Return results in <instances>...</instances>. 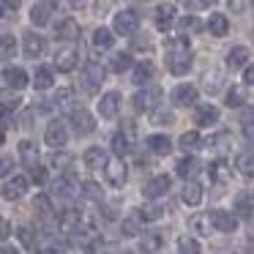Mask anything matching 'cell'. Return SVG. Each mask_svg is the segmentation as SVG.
<instances>
[{
  "mask_svg": "<svg viewBox=\"0 0 254 254\" xmlns=\"http://www.w3.org/2000/svg\"><path fill=\"white\" fill-rule=\"evenodd\" d=\"M230 142H232V137H230L227 131H221V134H216V137H210V139H208V148H210V150H216V153H224Z\"/></svg>",
  "mask_w": 254,
  "mask_h": 254,
  "instance_id": "cell-43",
  "label": "cell"
},
{
  "mask_svg": "<svg viewBox=\"0 0 254 254\" xmlns=\"http://www.w3.org/2000/svg\"><path fill=\"white\" fill-rule=\"evenodd\" d=\"M77 63H79V52L74 50V47H63V50L55 52V68L58 71L68 74V71L77 68Z\"/></svg>",
  "mask_w": 254,
  "mask_h": 254,
  "instance_id": "cell-9",
  "label": "cell"
},
{
  "mask_svg": "<svg viewBox=\"0 0 254 254\" xmlns=\"http://www.w3.org/2000/svg\"><path fill=\"white\" fill-rule=\"evenodd\" d=\"M44 39H41L39 33H33V30H28L25 33V39H22V50H25V58H30V61H36V58L44 52Z\"/></svg>",
  "mask_w": 254,
  "mask_h": 254,
  "instance_id": "cell-17",
  "label": "cell"
},
{
  "mask_svg": "<svg viewBox=\"0 0 254 254\" xmlns=\"http://www.w3.org/2000/svg\"><path fill=\"white\" fill-rule=\"evenodd\" d=\"M19 241L25 243V249H36V238L30 227H19Z\"/></svg>",
  "mask_w": 254,
  "mask_h": 254,
  "instance_id": "cell-55",
  "label": "cell"
},
{
  "mask_svg": "<svg viewBox=\"0 0 254 254\" xmlns=\"http://www.w3.org/2000/svg\"><path fill=\"white\" fill-rule=\"evenodd\" d=\"M178 145H181V150H186V153L189 150H197L199 148V134L197 131H186L181 139H178Z\"/></svg>",
  "mask_w": 254,
  "mask_h": 254,
  "instance_id": "cell-47",
  "label": "cell"
},
{
  "mask_svg": "<svg viewBox=\"0 0 254 254\" xmlns=\"http://www.w3.org/2000/svg\"><path fill=\"white\" fill-rule=\"evenodd\" d=\"M50 164H52V167H61V170H63V167H68V164H71V156H68V153H63V150L58 148L55 153L50 156Z\"/></svg>",
  "mask_w": 254,
  "mask_h": 254,
  "instance_id": "cell-51",
  "label": "cell"
},
{
  "mask_svg": "<svg viewBox=\"0 0 254 254\" xmlns=\"http://www.w3.org/2000/svg\"><path fill=\"white\" fill-rule=\"evenodd\" d=\"M181 197H183V202H186V205H191V208H194V205L202 202V186H199L197 181H186Z\"/></svg>",
  "mask_w": 254,
  "mask_h": 254,
  "instance_id": "cell-29",
  "label": "cell"
},
{
  "mask_svg": "<svg viewBox=\"0 0 254 254\" xmlns=\"http://www.w3.org/2000/svg\"><path fill=\"white\" fill-rule=\"evenodd\" d=\"M134 47H139V50H148L150 47V39L145 36V39H134Z\"/></svg>",
  "mask_w": 254,
  "mask_h": 254,
  "instance_id": "cell-60",
  "label": "cell"
},
{
  "mask_svg": "<svg viewBox=\"0 0 254 254\" xmlns=\"http://www.w3.org/2000/svg\"><path fill=\"white\" fill-rule=\"evenodd\" d=\"M79 194H82V197H88V199H93V202H101V197H104V191H101V186L96 181H82Z\"/></svg>",
  "mask_w": 254,
  "mask_h": 254,
  "instance_id": "cell-38",
  "label": "cell"
},
{
  "mask_svg": "<svg viewBox=\"0 0 254 254\" xmlns=\"http://www.w3.org/2000/svg\"><path fill=\"white\" fill-rule=\"evenodd\" d=\"M104 79H107V68L101 66V63L90 61L88 66H85V71H82V88L88 90V93H96V90L104 85Z\"/></svg>",
  "mask_w": 254,
  "mask_h": 254,
  "instance_id": "cell-2",
  "label": "cell"
},
{
  "mask_svg": "<svg viewBox=\"0 0 254 254\" xmlns=\"http://www.w3.org/2000/svg\"><path fill=\"white\" fill-rule=\"evenodd\" d=\"M25 191H28V178H22V175H14L11 181L3 183V197L6 199H19V197H25Z\"/></svg>",
  "mask_w": 254,
  "mask_h": 254,
  "instance_id": "cell-18",
  "label": "cell"
},
{
  "mask_svg": "<svg viewBox=\"0 0 254 254\" xmlns=\"http://www.w3.org/2000/svg\"><path fill=\"white\" fill-rule=\"evenodd\" d=\"M79 186H82V183H77V178H74V175H61V178L52 181V194H55V197L68 199V197H74V194L79 191Z\"/></svg>",
  "mask_w": 254,
  "mask_h": 254,
  "instance_id": "cell-8",
  "label": "cell"
},
{
  "mask_svg": "<svg viewBox=\"0 0 254 254\" xmlns=\"http://www.w3.org/2000/svg\"><path fill=\"white\" fill-rule=\"evenodd\" d=\"M52 101H55V107H61V110H68V107L74 104V90L71 88H61Z\"/></svg>",
  "mask_w": 254,
  "mask_h": 254,
  "instance_id": "cell-45",
  "label": "cell"
},
{
  "mask_svg": "<svg viewBox=\"0 0 254 254\" xmlns=\"http://www.w3.org/2000/svg\"><path fill=\"white\" fill-rule=\"evenodd\" d=\"M199 30H202V22H199L197 17H183V19H178V33L189 36V33H199Z\"/></svg>",
  "mask_w": 254,
  "mask_h": 254,
  "instance_id": "cell-40",
  "label": "cell"
},
{
  "mask_svg": "<svg viewBox=\"0 0 254 254\" xmlns=\"http://www.w3.org/2000/svg\"><path fill=\"white\" fill-rule=\"evenodd\" d=\"M210 227H213L210 213H194L191 219H189V230L197 232V235H210Z\"/></svg>",
  "mask_w": 254,
  "mask_h": 254,
  "instance_id": "cell-25",
  "label": "cell"
},
{
  "mask_svg": "<svg viewBox=\"0 0 254 254\" xmlns=\"http://www.w3.org/2000/svg\"><path fill=\"white\" fill-rule=\"evenodd\" d=\"M208 30H210V36L221 39V36L230 33V19H227L224 14H210V19H208Z\"/></svg>",
  "mask_w": 254,
  "mask_h": 254,
  "instance_id": "cell-26",
  "label": "cell"
},
{
  "mask_svg": "<svg viewBox=\"0 0 254 254\" xmlns=\"http://www.w3.org/2000/svg\"><path fill=\"white\" fill-rule=\"evenodd\" d=\"M230 178H232V167L227 164L224 159H219V161H213V164H210V181H213V183L227 186V183H230Z\"/></svg>",
  "mask_w": 254,
  "mask_h": 254,
  "instance_id": "cell-22",
  "label": "cell"
},
{
  "mask_svg": "<svg viewBox=\"0 0 254 254\" xmlns=\"http://www.w3.org/2000/svg\"><path fill=\"white\" fill-rule=\"evenodd\" d=\"M172 22H175V6L172 3H164V6L156 8V28L167 33L172 28Z\"/></svg>",
  "mask_w": 254,
  "mask_h": 254,
  "instance_id": "cell-23",
  "label": "cell"
},
{
  "mask_svg": "<svg viewBox=\"0 0 254 254\" xmlns=\"http://www.w3.org/2000/svg\"><path fill=\"white\" fill-rule=\"evenodd\" d=\"M197 88L194 85H178V88H172V93H170V99H172V104L175 107H191L194 101H197Z\"/></svg>",
  "mask_w": 254,
  "mask_h": 254,
  "instance_id": "cell-13",
  "label": "cell"
},
{
  "mask_svg": "<svg viewBox=\"0 0 254 254\" xmlns=\"http://www.w3.org/2000/svg\"><path fill=\"white\" fill-rule=\"evenodd\" d=\"M178 254H199L197 238H189V235H181V238H178Z\"/></svg>",
  "mask_w": 254,
  "mask_h": 254,
  "instance_id": "cell-41",
  "label": "cell"
},
{
  "mask_svg": "<svg viewBox=\"0 0 254 254\" xmlns=\"http://www.w3.org/2000/svg\"><path fill=\"white\" fill-rule=\"evenodd\" d=\"M167 68L175 77H183L191 68V47H189V39L183 33L167 41Z\"/></svg>",
  "mask_w": 254,
  "mask_h": 254,
  "instance_id": "cell-1",
  "label": "cell"
},
{
  "mask_svg": "<svg viewBox=\"0 0 254 254\" xmlns=\"http://www.w3.org/2000/svg\"><path fill=\"white\" fill-rule=\"evenodd\" d=\"M28 170H30V181H36L39 186H44V183H47V170H44V167L33 164V167H28Z\"/></svg>",
  "mask_w": 254,
  "mask_h": 254,
  "instance_id": "cell-54",
  "label": "cell"
},
{
  "mask_svg": "<svg viewBox=\"0 0 254 254\" xmlns=\"http://www.w3.org/2000/svg\"><path fill=\"white\" fill-rule=\"evenodd\" d=\"M175 172L183 178V181H191V178L199 172V161L197 159H181L178 167H175Z\"/></svg>",
  "mask_w": 254,
  "mask_h": 254,
  "instance_id": "cell-34",
  "label": "cell"
},
{
  "mask_svg": "<svg viewBox=\"0 0 254 254\" xmlns=\"http://www.w3.org/2000/svg\"><path fill=\"white\" fill-rule=\"evenodd\" d=\"M161 243H164V238H161L159 232H145V235L139 238V249H142L145 254H156L161 249Z\"/></svg>",
  "mask_w": 254,
  "mask_h": 254,
  "instance_id": "cell-32",
  "label": "cell"
},
{
  "mask_svg": "<svg viewBox=\"0 0 254 254\" xmlns=\"http://www.w3.org/2000/svg\"><path fill=\"white\" fill-rule=\"evenodd\" d=\"M0 235H3V241L11 235V224H8V221H3V224H0Z\"/></svg>",
  "mask_w": 254,
  "mask_h": 254,
  "instance_id": "cell-61",
  "label": "cell"
},
{
  "mask_svg": "<svg viewBox=\"0 0 254 254\" xmlns=\"http://www.w3.org/2000/svg\"><path fill=\"white\" fill-rule=\"evenodd\" d=\"M68 3H71V8H85L88 6V0H68Z\"/></svg>",
  "mask_w": 254,
  "mask_h": 254,
  "instance_id": "cell-62",
  "label": "cell"
},
{
  "mask_svg": "<svg viewBox=\"0 0 254 254\" xmlns=\"http://www.w3.org/2000/svg\"><path fill=\"white\" fill-rule=\"evenodd\" d=\"M44 142L50 145V148H63V145L68 142V131H66V126H63L61 121H52L50 126H47V131H44Z\"/></svg>",
  "mask_w": 254,
  "mask_h": 254,
  "instance_id": "cell-10",
  "label": "cell"
},
{
  "mask_svg": "<svg viewBox=\"0 0 254 254\" xmlns=\"http://www.w3.org/2000/svg\"><path fill=\"white\" fill-rule=\"evenodd\" d=\"M0 254H19V252H17V249H11V246H3V252H0Z\"/></svg>",
  "mask_w": 254,
  "mask_h": 254,
  "instance_id": "cell-63",
  "label": "cell"
},
{
  "mask_svg": "<svg viewBox=\"0 0 254 254\" xmlns=\"http://www.w3.org/2000/svg\"><path fill=\"white\" fill-rule=\"evenodd\" d=\"M55 33H58V39H63V41H77L79 39V22L71 17H66V19L58 22Z\"/></svg>",
  "mask_w": 254,
  "mask_h": 254,
  "instance_id": "cell-21",
  "label": "cell"
},
{
  "mask_svg": "<svg viewBox=\"0 0 254 254\" xmlns=\"http://www.w3.org/2000/svg\"><path fill=\"white\" fill-rule=\"evenodd\" d=\"M55 11H58L55 0H39V3L30 8V22H33L36 28H44V25H50V19Z\"/></svg>",
  "mask_w": 254,
  "mask_h": 254,
  "instance_id": "cell-5",
  "label": "cell"
},
{
  "mask_svg": "<svg viewBox=\"0 0 254 254\" xmlns=\"http://www.w3.org/2000/svg\"><path fill=\"white\" fill-rule=\"evenodd\" d=\"M52 82H55V74H52V68H47V66H39V68H36V74H33V88H36V90H50Z\"/></svg>",
  "mask_w": 254,
  "mask_h": 254,
  "instance_id": "cell-30",
  "label": "cell"
},
{
  "mask_svg": "<svg viewBox=\"0 0 254 254\" xmlns=\"http://www.w3.org/2000/svg\"><path fill=\"white\" fill-rule=\"evenodd\" d=\"M145 148H148L150 153H156V156H167L172 150V142H170L167 134H150V137L145 139Z\"/></svg>",
  "mask_w": 254,
  "mask_h": 254,
  "instance_id": "cell-19",
  "label": "cell"
},
{
  "mask_svg": "<svg viewBox=\"0 0 254 254\" xmlns=\"http://www.w3.org/2000/svg\"><path fill=\"white\" fill-rule=\"evenodd\" d=\"M112 28H115V33H121V36H134V33H137V28H139V14L134 11V8L118 11Z\"/></svg>",
  "mask_w": 254,
  "mask_h": 254,
  "instance_id": "cell-3",
  "label": "cell"
},
{
  "mask_svg": "<svg viewBox=\"0 0 254 254\" xmlns=\"http://www.w3.org/2000/svg\"><path fill=\"white\" fill-rule=\"evenodd\" d=\"M161 101V88H145L134 96V110L137 112H153Z\"/></svg>",
  "mask_w": 254,
  "mask_h": 254,
  "instance_id": "cell-6",
  "label": "cell"
},
{
  "mask_svg": "<svg viewBox=\"0 0 254 254\" xmlns=\"http://www.w3.org/2000/svg\"><path fill=\"white\" fill-rule=\"evenodd\" d=\"M82 161H85L88 170H101V167L107 164V153L101 148H88V150H85V156H82Z\"/></svg>",
  "mask_w": 254,
  "mask_h": 254,
  "instance_id": "cell-31",
  "label": "cell"
},
{
  "mask_svg": "<svg viewBox=\"0 0 254 254\" xmlns=\"http://www.w3.org/2000/svg\"><path fill=\"white\" fill-rule=\"evenodd\" d=\"M216 254H232V252H216Z\"/></svg>",
  "mask_w": 254,
  "mask_h": 254,
  "instance_id": "cell-64",
  "label": "cell"
},
{
  "mask_svg": "<svg viewBox=\"0 0 254 254\" xmlns=\"http://www.w3.org/2000/svg\"><path fill=\"white\" fill-rule=\"evenodd\" d=\"M170 186H172L170 175H156V178H150V181L145 183L142 194H145L148 199H159V197H164V194L170 191Z\"/></svg>",
  "mask_w": 254,
  "mask_h": 254,
  "instance_id": "cell-11",
  "label": "cell"
},
{
  "mask_svg": "<svg viewBox=\"0 0 254 254\" xmlns=\"http://www.w3.org/2000/svg\"><path fill=\"white\" fill-rule=\"evenodd\" d=\"M11 167H14L11 156H3V167H0V172H3V178H8V175H11Z\"/></svg>",
  "mask_w": 254,
  "mask_h": 254,
  "instance_id": "cell-58",
  "label": "cell"
},
{
  "mask_svg": "<svg viewBox=\"0 0 254 254\" xmlns=\"http://www.w3.org/2000/svg\"><path fill=\"white\" fill-rule=\"evenodd\" d=\"M112 44H115L112 30L110 28H96V33H93V47L96 50H112Z\"/></svg>",
  "mask_w": 254,
  "mask_h": 254,
  "instance_id": "cell-33",
  "label": "cell"
},
{
  "mask_svg": "<svg viewBox=\"0 0 254 254\" xmlns=\"http://www.w3.org/2000/svg\"><path fill=\"white\" fill-rule=\"evenodd\" d=\"M249 58H252L249 47L238 44V47H232V50L227 52V66H230V68H246L249 66Z\"/></svg>",
  "mask_w": 254,
  "mask_h": 254,
  "instance_id": "cell-20",
  "label": "cell"
},
{
  "mask_svg": "<svg viewBox=\"0 0 254 254\" xmlns=\"http://www.w3.org/2000/svg\"><path fill=\"white\" fill-rule=\"evenodd\" d=\"M118 110H121V93L110 90V93L101 96V101H99V115L104 118V121H112V118L118 115Z\"/></svg>",
  "mask_w": 254,
  "mask_h": 254,
  "instance_id": "cell-12",
  "label": "cell"
},
{
  "mask_svg": "<svg viewBox=\"0 0 254 254\" xmlns=\"http://www.w3.org/2000/svg\"><path fill=\"white\" fill-rule=\"evenodd\" d=\"M153 63L150 61H142V63H137V66H134V74H131V82L134 85H145V82H150V79H153Z\"/></svg>",
  "mask_w": 254,
  "mask_h": 254,
  "instance_id": "cell-28",
  "label": "cell"
},
{
  "mask_svg": "<svg viewBox=\"0 0 254 254\" xmlns=\"http://www.w3.org/2000/svg\"><path fill=\"white\" fill-rule=\"evenodd\" d=\"M210 219H213V230H219V232L238 230V216L230 213V210H210Z\"/></svg>",
  "mask_w": 254,
  "mask_h": 254,
  "instance_id": "cell-14",
  "label": "cell"
},
{
  "mask_svg": "<svg viewBox=\"0 0 254 254\" xmlns=\"http://www.w3.org/2000/svg\"><path fill=\"white\" fill-rule=\"evenodd\" d=\"M126 164H123V159H115V161H107L104 164V178L110 186L115 189H123V183H126Z\"/></svg>",
  "mask_w": 254,
  "mask_h": 254,
  "instance_id": "cell-7",
  "label": "cell"
},
{
  "mask_svg": "<svg viewBox=\"0 0 254 254\" xmlns=\"http://www.w3.org/2000/svg\"><path fill=\"white\" fill-rule=\"evenodd\" d=\"M14 52H17V41H14V36L11 33H3V61L14 58Z\"/></svg>",
  "mask_w": 254,
  "mask_h": 254,
  "instance_id": "cell-50",
  "label": "cell"
},
{
  "mask_svg": "<svg viewBox=\"0 0 254 254\" xmlns=\"http://www.w3.org/2000/svg\"><path fill=\"white\" fill-rule=\"evenodd\" d=\"M235 210H238V216H241V219H252V199H249V194H238Z\"/></svg>",
  "mask_w": 254,
  "mask_h": 254,
  "instance_id": "cell-46",
  "label": "cell"
},
{
  "mask_svg": "<svg viewBox=\"0 0 254 254\" xmlns=\"http://www.w3.org/2000/svg\"><path fill=\"white\" fill-rule=\"evenodd\" d=\"M112 71L115 74H123V71H128V68H131V55H128V52H118L115 58H112Z\"/></svg>",
  "mask_w": 254,
  "mask_h": 254,
  "instance_id": "cell-42",
  "label": "cell"
},
{
  "mask_svg": "<svg viewBox=\"0 0 254 254\" xmlns=\"http://www.w3.org/2000/svg\"><path fill=\"white\" fill-rule=\"evenodd\" d=\"M112 150H115L121 159L126 153H131V137H128V134H123V131H118L115 137H112Z\"/></svg>",
  "mask_w": 254,
  "mask_h": 254,
  "instance_id": "cell-36",
  "label": "cell"
},
{
  "mask_svg": "<svg viewBox=\"0 0 254 254\" xmlns=\"http://www.w3.org/2000/svg\"><path fill=\"white\" fill-rule=\"evenodd\" d=\"M153 123H156V126H172V123H175V115H172V112L159 110V112L153 115Z\"/></svg>",
  "mask_w": 254,
  "mask_h": 254,
  "instance_id": "cell-53",
  "label": "cell"
},
{
  "mask_svg": "<svg viewBox=\"0 0 254 254\" xmlns=\"http://www.w3.org/2000/svg\"><path fill=\"white\" fill-rule=\"evenodd\" d=\"M33 210L41 216V219H52V210L55 208H52V199L47 197V194H39V197L33 199Z\"/></svg>",
  "mask_w": 254,
  "mask_h": 254,
  "instance_id": "cell-37",
  "label": "cell"
},
{
  "mask_svg": "<svg viewBox=\"0 0 254 254\" xmlns=\"http://www.w3.org/2000/svg\"><path fill=\"white\" fill-rule=\"evenodd\" d=\"M3 85H6L8 90H22L25 85H28V74H25V68H19V66H8V68H3Z\"/></svg>",
  "mask_w": 254,
  "mask_h": 254,
  "instance_id": "cell-15",
  "label": "cell"
},
{
  "mask_svg": "<svg viewBox=\"0 0 254 254\" xmlns=\"http://www.w3.org/2000/svg\"><path fill=\"white\" fill-rule=\"evenodd\" d=\"M241 126H243V131H246V137L252 139L254 137V110H243L241 112Z\"/></svg>",
  "mask_w": 254,
  "mask_h": 254,
  "instance_id": "cell-49",
  "label": "cell"
},
{
  "mask_svg": "<svg viewBox=\"0 0 254 254\" xmlns=\"http://www.w3.org/2000/svg\"><path fill=\"white\" fill-rule=\"evenodd\" d=\"M19 104H22V99H19V96H11V93H8V88H6V93H3V110L11 112V110H17Z\"/></svg>",
  "mask_w": 254,
  "mask_h": 254,
  "instance_id": "cell-52",
  "label": "cell"
},
{
  "mask_svg": "<svg viewBox=\"0 0 254 254\" xmlns=\"http://www.w3.org/2000/svg\"><path fill=\"white\" fill-rule=\"evenodd\" d=\"M243 85H254V66L243 68Z\"/></svg>",
  "mask_w": 254,
  "mask_h": 254,
  "instance_id": "cell-59",
  "label": "cell"
},
{
  "mask_svg": "<svg viewBox=\"0 0 254 254\" xmlns=\"http://www.w3.org/2000/svg\"><path fill=\"white\" fill-rule=\"evenodd\" d=\"M19 6H22V0H3V11H6V14L17 11Z\"/></svg>",
  "mask_w": 254,
  "mask_h": 254,
  "instance_id": "cell-57",
  "label": "cell"
},
{
  "mask_svg": "<svg viewBox=\"0 0 254 254\" xmlns=\"http://www.w3.org/2000/svg\"><path fill=\"white\" fill-rule=\"evenodd\" d=\"M68 121H71V128H74L77 137H88V134L96 131V121H93V115H90L88 110H71Z\"/></svg>",
  "mask_w": 254,
  "mask_h": 254,
  "instance_id": "cell-4",
  "label": "cell"
},
{
  "mask_svg": "<svg viewBox=\"0 0 254 254\" xmlns=\"http://www.w3.org/2000/svg\"><path fill=\"white\" fill-rule=\"evenodd\" d=\"M235 167H238V172H241V175L254 178V150H243V153L238 156Z\"/></svg>",
  "mask_w": 254,
  "mask_h": 254,
  "instance_id": "cell-35",
  "label": "cell"
},
{
  "mask_svg": "<svg viewBox=\"0 0 254 254\" xmlns=\"http://www.w3.org/2000/svg\"><path fill=\"white\" fill-rule=\"evenodd\" d=\"M227 107H243V101H246V93H243V88H230L224 96Z\"/></svg>",
  "mask_w": 254,
  "mask_h": 254,
  "instance_id": "cell-48",
  "label": "cell"
},
{
  "mask_svg": "<svg viewBox=\"0 0 254 254\" xmlns=\"http://www.w3.org/2000/svg\"><path fill=\"white\" fill-rule=\"evenodd\" d=\"M139 216H142L145 221H159L161 216H164V208H161V205H156V202L142 205V208H139Z\"/></svg>",
  "mask_w": 254,
  "mask_h": 254,
  "instance_id": "cell-44",
  "label": "cell"
},
{
  "mask_svg": "<svg viewBox=\"0 0 254 254\" xmlns=\"http://www.w3.org/2000/svg\"><path fill=\"white\" fill-rule=\"evenodd\" d=\"M19 159H22L25 167L39 164V148H36V142H30V139H22V142H19Z\"/></svg>",
  "mask_w": 254,
  "mask_h": 254,
  "instance_id": "cell-27",
  "label": "cell"
},
{
  "mask_svg": "<svg viewBox=\"0 0 254 254\" xmlns=\"http://www.w3.org/2000/svg\"><path fill=\"white\" fill-rule=\"evenodd\" d=\"M58 227H61V232H66V235H74V232L82 227V213H79V210H74V208L63 210L61 219H58Z\"/></svg>",
  "mask_w": 254,
  "mask_h": 254,
  "instance_id": "cell-16",
  "label": "cell"
},
{
  "mask_svg": "<svg viewBox=\"0 0 254 254\" xmlns=\"http://www.w3.org/2000/svg\"><path fill=\"white\" fill-rule=\"evenodd\" d=\"M186 3V8H191V11H202V8H210L216 3V0H183Z\"/></svg>",
  "mask_w": 254,
  "mask_h": 254,
  "instance_id": "cell-56",
  "label": "cell"
},
{
  "mask_svg": "<svg viewBox=\"0 0 254 254\" xmlns=\"http://www.w3.org/2000/svg\"><path fill=\"white\" fill-rule=\"evenodd\" d=\"M219 121V110L213 104H199L197 112H194V123L197 126H210V123Z\"/></svg>",
  "mask_w": 254,
  "mask_h": 254,
  "instance_id": "cell-24",
  "label": "cell"
},
{
  "mask_svg": "<svg viewBox=\"0 0 254 254\" xmlns=\"http://www.w3.org/2000/svg\"><path fill=\"white\" fill-rule=\"evenodd\" d=\"M139 221H142V216H128V219H123V224H121V232H123V235H126V238H137L139 235V232H142V230H139Z\"/></svg>",
  "mask_w": 254,
  "mask_h": 254,
  "instance_id": "cell-39",
  "label": "cell"
}]
</instances>
